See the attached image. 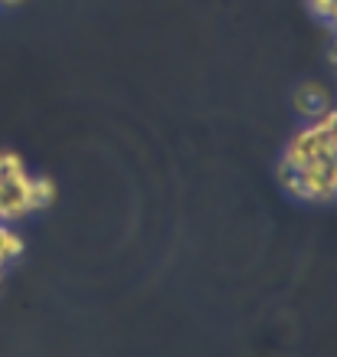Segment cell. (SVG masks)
I'll list each match as a JSON object with an SVG mask.
<instances>
[{
    "label": "cell",
    "instance_id": "obj_1",
    "mask_svg": "<svg viewBox=\"0 0 337 357\" xmlns=\"http://www.w3.org/2000/svg\"><path fill=\"white\" fill-rule=\"evenodd\" d=\"M321 161H337V112H327L324 119L298 128L282 154V164L288 167H308Z\"/></svg>",
    "mask_w": 337,
    "mask_h": 357
},
{
    "label": "cell",
    "instance_id": "obj_2",
    "mask_svg": "<svg viewBox=\"0 0 337 357\" xmlns=\"http://www.w3.org/2000/svg\"><path fill=\"white\" fill-rule=\"evenodd\" d=\"M275 177L301 204H334L337 197V161L308 164V167H288L279 161Z\"/></svg>",
    "mask_w": 337,
    "mask_h": 357
},
{
    "label": "cell",
    "instance_id": "obj_3",
    "mask_svg": "<svg viewBox=\"0 0 337 357\" xmlns=\"http://www.w3.org/2000/svg\"><path fill=\"white\" fill-rule=\"evenodd\" d=\"M295 109H298L301 119L318 121V119H324L327 112H334V96L321 82H305V86L295 89Z\"/></svg>",
    "mask_w": 337,
    "mask_h": 357
},
{
    "label": "cell",
    "instance_id": "obj_4",
    "mask_svg": "<svg viewBox=\"0 0 337 357\" xmlns=\"http://www.w3.org/2000/svg\"><path fill=\"white\" fill-rule=\"evenodd\" d=\"M56 200V184L49 177H30L26 184V204H30V213L33 210H46V206Z\"/></svg>",
    "mask_w": 337,
    "mask_h": 357
},
{
    "label": "cell",
    "instance_id": "obj_5",
    "mask_svg": "<svg viewBox=\"0 0 337 357\" xmlns=\"http://www.w3.org/2000/svg\"><path fill=\"white\" fill-rule=\"evenodd\" d=\"M23 249H26V243H23V236L13 229V223H0V262L10 266L13 259L23 256Z\"/></svg>",
    "mask_w": 337,
    "mask_h": 357
},
{
    "label": "cell",
    "instance_id": "obj_6",
    "mask_svg": "<svg viewBox=\"0 0 337 357\" xmlns=\"http://www.w3.org/2000/svg\"><path fill=\"white\" fill-rule=\"evenodd\" d=\"M308 10L315 20H324V23H334L337 17V0H308Z\"/></svg>",
    "mask_w": 337,
    "mask_h": 357
},
{
    "label": "cell",
    "instance_id": "obj_7",
    "mask_svg": "<svg viewBox=\"0 0 337 357\" xmlns=\"http://www.w3.org/2000/svg\"><path fill=\"white\" fill-rule=\"evenodd\" d=\"M3 275H7V266L0 262V285H3Z\"/></svg>",
    "mask_w": 337,
    "mask_h": 357
},
{
    "label": "cell",
    "instance_id": "obj_8",
    "mask_svg": "<svg viewBox=\"0 0 337 357\" xmlns=\"http://www.w3.org/2000/svg\"><path fill=\"white\" fill-rule=\"evenodd\" d=\"M0 3H7V7H13V3H20V0H0Z\"/></svg>",
    "mask_w": 337,
    "mask_h": 357
}]
</instances>
